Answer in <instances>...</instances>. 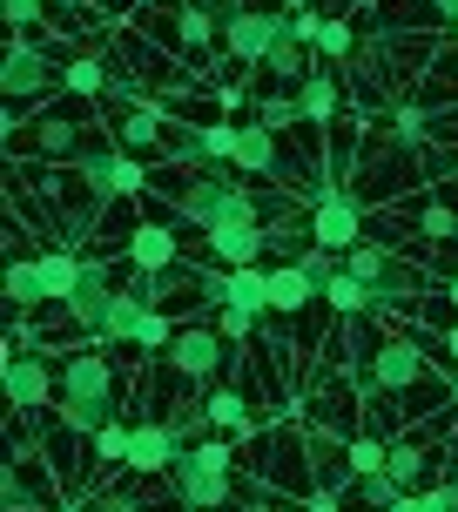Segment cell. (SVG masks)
<instances>
[{
  "label": "cell",
  "mask_w": 458,
  "mask_h": 512,
  "mask_svg": "<svg viewBox=\"0 0 458 512\" xmlns=\"http://www.w3.org/2000/svg\"><path fill=\"white\" fill-rule=\"evenodd\" d=\"M176 216L189 230H223V223H263V216H283L277 196H263L250 176H216V169H196V176L176 182Z\"/></svg>",
  "instance_id": "obj_1"
},
{
  "label": "cell",
  "mask_w": 458,
  "mask_h": 512,
  "mask_svg": "<svg viewBox=\"0 0 458 512\" xmlns=\"http://www.w3.org/2000/svg\"><path fill=\"white\" fill-rule=\"evenodd\" d=\"M122 398V371L108 351H75L61 364V425L68 432H102Z\"/></svg>",
  "instance_id": "obj_2"
},
{
  "label": "cell",
  "mask_w": 458,
  "mask_h": 512,
  "mask_svg": "<svg viewBox=\"0 0 458 512\" xmlns=\"http://www.w3.org/2000/svg\"><path fill=\"white\" fill-rule=\"evenodd\" d=\"M169 492L182 512H209L236 492V445H223V432L182 445V459L169 465Z\"/></svg>",
  "instance_id": "obj_3"
},
{
  "label": "cell",
  "mask_w": 458,
  "mask_h": 512,
  "mask_svg": "<svg viewBox=\"0 0 458 512\" xmlns=\"http://www.w3.org/2000/svg\"><path fill=\"white\" fill-rule=\"evenodd\" d=\"M61 75H68V61H54V48L27 41V27L14 34V48L0 54V95H7L14 108H27L34 95H54Z\"/></svg>",
  "instance_id": "obj_4"
},
{
  "label": "cell",
  "mask_w": 458,
  "mask_h": 512,
  "mask_svg": "<svg viewBox=\"0 0 458 512\" xmlns=\"http://www.w3.org/2000/svg\"><path fill=\"white\" fill-rule=\"evenodd\" d=\"M304 196H310V243H331V250L364 243V203H357L344 182H317Z\"/></svg>",
  "instance_id": "obj_5"
},
{
  "label": "cell",
  "mask_w": 458,
  "mask_h": 512,
  "mask_svg": "<svg viewBox=\"0 0 458 512\" xmlns=\"http://www.w3.org/2000/svg\"><path fill=\"white\" fill-rule=\"evenodd\" d=\"M229 344L236 337H223L216 324H176V337H169V371L176 378H189V384H216V371L229 364Z\"/></svg>",
  "instance_id": "obj_6"
},
{
  "label": "cell",
  "mask_w": 458,
  "mask_h": 512,
  "mask_svg": "<svg viewBox=\"0 0 458 512\" xmlns=\"http://www.w3.org/2000/svg\"><path fill=\"white\" fill-rule=\"evenodd\" d=\"M283 34H290V14L283 7H263V0H250V7H236L223 21V48L229 61H250V68H263V54L277 48Z\"/></svg>",
  "instance_id": "obj_7"
},
{
  "label": "cell",
  "mask_w": 458,
  "mask_h": 512,
  "mask_svg": "<svg viewBox=\"0 0 458 512\" xmlns=\"http://www.w3.org/2000/svg\"><path fill=\"white\" fill-rule=\"evenodd\" d=\"M364 378H371V391H378V398H398V391H411V384L425 378V344H418V331H391L384 344H371Z\"/></svg>",
  "instance_id": "obj_8"
},
{
  "label": "cell",
  "mask_w": 458,
  "mask_h": 512,
  "mask_svg": "<svg viewBox=\"0 0 458 512\" xmlns=\"http://www.w3.org/2000/svg\"><path fill=\"white\" fill-rule=\"evenodd\" d=\"M176 459H182V432L169 425V418H142L135 438H128V459L122 465L135 472V479H162Z\"/></svg>",
  "instance_id": "obj_9"
},
{
  "label": "cell",
  "mask_w": 458,
  "mask_h": 512,
  "mask_svg": "<svg viewBox=\"0 0 458 512\" xmlns=\"http://www.w3.org/2000/svg\"><path fill=\"white\" fill-rule=\"evenodd\" d=\"M108 304H115V277H108V263H95L88 256V270H81V290L68 297V324H75L81 337H102V324H108Z\"/></svg>",
  "instance_id": "obj_10"
},
{
  "label": "cell",
  "mask_w": 458,
  "mask_h": 512,
  "mask_svg": "<svg viewBox=\"0 0 458 512\" xmlns=\"http://www.w3.org/2000/svg\"><path fill=\"white\" fill-rule=\"evenodd\" d=\"M54 391H61V371L41 351H14L7 358V398H14V411H41Z\"/></svg>",
  "instance_id": "obj_11"
},
{
  "label": "cell",
  "mask_w": 458,
  "mask_h": 512,
  "mask_svg": "<svg viewBox=\"0 0 458 512\" xmlns=\"http://www.w3.org/2000/svg\"><path fill=\"white\" fill-rule=\"evenodd\" d=\"M277 236L263 230V223H223V230L203 236V250L223 263V270H243V263H263V250H270Z\"/></svg>",
  "instance_id": "obj_12"
},
{
  "label": "cell",
  "mask_w": 458,
  "mask_h": 512,
  "mask_svg": "<svg viewBox=\"0 0 458 512\" xmlns=\"http://www.w3.org/2000/svg\"><path fill=\"white\" fill-rule=\"evenodd\" d=\"M229 162H236V176H283V149H277V128L263 122V115H256V122H243V135H236V155H229Z\"/></svg>",
  "instance_id": "obj_13"
},
{
  "label": "cell",
  "mask_w": 458,
  "mask_h": 512,
  "mask_svg": "<svg viewBox=\"0 0 458 512\" xmlns=\"http://www.w3.org/2000/svg\"><path fill=\"white\" fill-rule=\"evenodd\" d=\"M128 263H135V270H169V263H182V236L169 230V216L128 230Z\"/></svg>",
  "instance_id": "obj_14"
},
{
  "label": "cell",
  "mask_w": 458,
  "mask_h": 512,
  "mask_svg": "<svg viewBox=\"0 0 458 512\" xmlns=\"http://www.w3.org/2000/svg\"><path fill=\"white\" fill-rule=\"evenodd\" d=\"M371 297H378V317H384V310H411L418 297H425V277H418V263L391 256L378 277H371Z\"/></svg>",
  "instance_id": "obj_15"
},
{
  "label": "cell",
  "mask_w": 458,
  "mask_h": 512,
  "mask_svg": "<svg viewBox=\"0 0 458 512\" xmlns=\"http://www.w3.org/2000/svg\"><path fill=\"white\" fill-rule=\"evenodd\" d=\"M432 452L438 445H425V432H405V438H391V452H384V472L398 479V486H425L432 479Z\"/></svg>",
  "instance_id": "obj_16"
},
{
  "label": "cell",
  "mask_w": 458,
  "mask_h": 512,
  "mask_svg": "<svg viewBox=\"0 0 458 512\" xmlns=\"http://www.w3.org/2000/svg\"><path fill=\"white\" fill-rule=\"evenodd\" d=\"M310 297H324V290L310 283L304 263H270V310H277V317H297V310H310Z\"/></svg>",
  "instance_id": "obj_17"
},
{
  "label": "cell",
  "mask_w": 458,
  "mask_h": 512,
  "mask_svg": "<svg viewBox=\"0 0 458 512\" xmlns=\"http://www.w3.org/2000/svg\"><path fill=\"white\" fill-rule=\"evenodd\" d=\"M324 304H331L344 324H357V317H378V297H371V283L351 277V270H337V277L324 283Z\"/></svg>",
  "instance_id": "obj_18"
},
{
  "label": "cell",
  "mask_w": 458,
  "mask_h": 512,
  "mask_svg": "<svg viewBox=\"0 0 458 512\" xmlns=\"http://www.w3.org/2000/svg\"><path fill=\"white\" fill-rule=\"evenodd\" d=\"M142 317H149V297L142 290H115V304H108V324H102V337L108 344H135V331H142Z\"/></svg>",
  "instance_id": "obj_19"
},
{
  "label": "cell",
  "mask_w": 458,
  "mask_h": 512,
  "mask_svg": "<svg viewBox=\"0 0 458 512\" xmlns=\"http://www.w3.org/2000/svg\"><path fill=\"white\" fill-rule=\"evenodd\" d=\"M297 102H304V122H337V102H344V95H337V75L324 68V61H317V68L304 75Z\"/></svg>",
  "instance_id": "obj_20"
},
{
  "label": "cell",
  "mask_w": 458,
  "mask_h": 512,
  "mask_svg": "<svg viewBox=\"0 0 458 512\" xmlns=\"http://www.w3.org/2000/svg\"><path fill=\"white\" fill-rule=\"evenodd\" d=\"M7 304H14V310L48 304V277H41V256H14V263H7Z\"/></svg>",
  "instance_id": "obj_21"
},
{
  "label": "cell",
  "mask_w": 458,
  "mask_h": 512,
  "mask_svg": "<svg viewBox=\"0 0 458 512\" xmlns=\"http://www.w3.org/2000/svg\"><path fill=\"white\" fill-rule=\"evenodd\" d=\"M81 270H88V256H75V250H48L41 256V277H48V304H68L81 290Z\"/></svg>",
  "instance_id": "obj_22"
},
{
  "label": "cell",
  "mask_w": 458,
  "mask_h": 512,
  "mask_svg": "<svg viewBox=\"0 0 458 512\" xmlns=\"http://www.w3.org/2000/svg\"><path fill=\"white\" fill-rule=\"evenodd\" d=\"M61 88L81 95V102H102V95H108V61H102V54H75L68 75H61Z\"/></svg>",
  "instance_id": "obj_23"
},
{
  "label": "cell",
  "mask_w": 458,
  "mask_h": 512,
  "mask_svg": "<svg viewBox=\"0 0 458 512\" xmlns=\"http://www.w3.org/2000/svg\"><path fill=\"white\" fill-rule=\"evenodd\" d=\"M229 304L236 310H270V270L263 263H243V270H229Z\"/></svg>",
  "instance_id": "obj_24"
},
{
  "label": "cell",
  "mask_w": 458,
  "mask_h": 512,
  "mask_svg": "<svg viewBox=\"0 0 458 512\" xmlns=\"http://www.w3.org/2000/svg\"><path fill=\"white\" fill-rule=\"evenodd\" d=\"M203 411H209L216 432H243V425H250V398H243L236 384H216V391L203 398Z\"/></svg>",
  "instance_id": "obj_25"
},
{
  "label": "cell",
  "mask_w": 458,
  "mask_h": 512,
  "mask_svg": "<svg viewBox=\"0 0 458 512\" xmlns=\"http://www.w3.org/2000/svg\"><path fill=\"white\" fill-rule=\"evenodd\" d=\"M162 135H169V122H162L155 108H128L122 128H115V142H122V149H162Z\"/></svg>",
  "instance_id": "obj_26"
},
{
  "label": "cell",
  "mask_w": 458,
  "mask_h": 512,
  "mask_svg": "<svg viewBox=\"0 0 458 512\" xmlns=\"http://www.w3.org/2000/svg\"><path fill=\"white\" fill-rule=\"evenodd\" d=\"M384 452H391V438L357 432L351 445H344V472H351V479H371V472H384Z\"/></svg>",
  "instance_id": "obj_27"
},
{
  "label": "cell",
  "mask_w": 458,
  "mask_h": 512,
  "mask_svg": "<svg viewBox=\"0 0 458 512\" xmlns=\"http://www.w3.org/2000/svg\"><path fill=\"white\" fill-rule=\"evenodd\" d=\"M304 41H297V34H283V41H277V48H270V54H263V75H277V81H304L310 75V61H304Z\"/></svg>",
  "instance_id": "obj_28"
},
{
  "label": "cell",
  "mask_w": 458,
  "mask_h": 512,
  "mask_svg": "<svg viewBox=\"0 0 458 512\" xmlns=\"http://www.w3.org/2000/svg\"><path fill=\"white\" fill-rule=\"evenodd\" d=\"M310 54H317V61H351V54H357V27L344 21V14H324V34H317V48H310Z\"/></svg>",
  "instance_id": "obj_29"
},
{
  "label": "cell",
  "mask_w": 458,
  "mask_h": 512,
  "mask_svg": "<svg viewBox=\"0 0 458 512\" xmlns=\"http://www.w3.org/2000/svg\"><path fill=\"white\" fill-rule=\"evenodd\" d=\"M398 492H411V486H398L391 472H371V479H357V486H351V499H344V506H357V512H384L391 499H398Z\"/></svg>",
  "instance_id": "obj_30"
},
{
  "label": "cell",
  "mask_w": 458,
  "mask_h": 512,
  "mask_svg": "<svg viewBox=\"0 0 458 512\" xmlns=\"http://www.w3.org/2000/svg\"><path fill=\"white\" fill-rule=\"evenodd\" d=\"M169 149H176V162L196 176V169H209V149H203V122H176L169 128Z\"/></svg>",
  "instance_id": "obj_31"
},
{
  "label": "cell",
  "mask_w": 458,
  "mask_h": 512,
  "mask_svg": "<svg viewBox=\"0 0 458 512\" xmlns=\"http://www.w3.org/2000/svg\"><path fill=\"white\" fill-rule=\"evenodd\" d=\"M216 27H223V21H216L209 7H182V14H176V34H182V48H189V54H203L209 41H216Z\"/></svg>",
  "instance_id": "obj_32"
},
{
  "label": "cell",
  "mask_w": 458,
  "mask_h": 512,
  "mask_svg": "<svg viewBox=\"0 0 458 512\" xmlns=\"http://www.w3.org/2000/svg\"><path fill=\"white\" fill-rule=\"evenodd\" d=\"M0 506H7V512H34V506H41V486L27 479L21 465H7V472H0Z\"/></svg>",
  "instance_id": "obj_33"
},
{
  "label": "cell",
  "mask_w": 458,
  "mask_h": 512,
  "mask_svg": "<svg viewBox=\"0 0 458 512\" xmlns=\"http://www.w3.org/2000/svg\"><path fill=\"white\" fill-rule=\"evenodd\" d=\"M297 263H304V270H310V283L324 290V283H331L337 270H344V250H331V243H310V236H304V250H297Z\"/></svg>",
  "instance_id": "obj_34"
},
{
  "label": "cell",
  "mask_w": 458,
  "mask_h": 512,
  "mask_svg": "<svg viewBox=\"0 0 458 512\" xmlns=\"http://www.w3.org/2000/svg\"><path fill=\"white\" fill-rule=\"evenodd\" d=\"M384 263H391V250H384L378 236H364V243H351V250H344V270H351V277H364V283L378 277Z\"/></svg>",
  "instance_id": "obj_35"
},
{
  "label": "cell",
  "mask_w": 458,
  "mask_h": 512,
  "mask_svg": "<svg viewBox=\"0 0 458 512\" xmlns=\"http://www.w3.org/2000/svg\"><path fill=\"white\" fill-rule=\"evenodd\" d=\"M432 115H425V108H398V115H391V142H398V149H425V142H432Z\"/></svg>",
  "instance_id": "obj_36"
},
{
  "label": "cell",
  "mask_w": 458,
  "mask_h": 512,
  "mask_svg": "<svg viewBox=\"0 0 458 512\" xmlns=\"http://www.w3.org/2000/svg\"><path fill=\"white\" fill-rule=\"evenodd\" d=\"M128 438H135V425L108 418L102 432H95V459H102V465H122V459H128Z\"/></svg>",
  "instance_id": "obj_37"
},
{
  "label": "cell",
  "mask_w": 458,
  "mask_h": 512,
  "mask_svg": "<svg viewBox=\"0 0 458 512\" xmlns=\"http://www.w3.org/2000/svg\"><path fill=\"white\" fill-rule=\"evenodd\" d=\"M108 189H115V196H142V189H149V169H142L135 155H115V169H108Z\"/></svg>",
  "instance_id": "obj_38"
},
{
  "label": "cell",
  "mask_w": 458,
  "mask_h": 512,
  "mask_svg": "<svg viewBox=\"0 0 458 512\" xmlns=\"http://www.w3.org/2000/svg\"><path fill=\"white\" fill-rule=\"evenodd\" d=\"M236 135H243V122H203V149H209V169L236 155Z\"/></svg>",
  "instance_id": "obj_39"
},
{
  "label": "cell",
  "mask_w": 458,
  "mask_h": 512,
  "mask_svg": "<svg viewBox=\"0 0 458 512\" xmlns=\"http://www.w3.org/2000/svg\"><path fill=\"white\" fill-rule=\"evenodd\" d=\"M216 331H223V337H236V344H250V337H256V310L223 304V310H216Z\"/></svg>",
  "instance_id": "obj_40"
},
{
  "label": "cell",
  "mask_w": 458,
  "mask_h": 512,
  "mask_svg": "<svg viewBox=\"0 0 458 512\" xmlns=\"http://www.w3.org/2000/svg\"><path fill=\"white\" fill-rule=\"evenodd\" d=\"M68 149H75V122L48 115V128H41V155H68Z\"/></svg>",
  "instance_id": "obj_41"
},
{
  "label": "cell",
  "mask_w": 458,
  "mask_h": 512,
  "mask_svg": "<svg viewBox=\"0 0 458 512\" xmlns=\"http://www.w3.org/2000/svg\"><path fill=\"white\" fill-rule=\"evenodd\" d=\"M0 14H7V27H34L48 14V0H0Z\"/></svg>",
  "instance_id": "obj_42"
},
{
  "label": "cell",
  "mask_w": 458,
  "mask_h": 512,
  "mask_svg": "<svg viewBox=\"0 0 458 512\" xmlns=\"http://www.w3.org/2000/svg\"><path fill=\"white\" fill-rule=\"evenodd\" d=\"M263 122H270V128H290V122H304V102H283V95H277V102H263Z\"/></svg>",
  "instance_id": "obj_43"
},
{
  "label": "cell",
  "mask_w": 458,
  "mask_h": 512,
  "mask_svg": "<svg viewBox=\"0 0 458 512\" xmlns=\"http://www.w3.org/2000/svg\"><path fill=\"white\" fill-rule=\"evenodd\" d=\"M290 34H297L304 48H317V34H324V14H297V7H290Z\"/></svg>",
  "instance_id": "obj_44"
},
{
  "label": "cell",
  "mask_w": 458,
  "mask_h": 512,
  "mask_svg": "<svg viewBox=\"0 0 458 512\" xmlns=\"http://www.w3.org/2000/svg\"><path fill=\"white\" fill-rule=\"evenodd\" d=\"M88 512H142V506H135V492H95Z\"/></svg>",
  "instance_id": "obj_45"
},
{
  "label": "cell",
  "mask_w": 458,
  "mask_h": 512,
  "mask_svg": "<svg viewBox=\"0 0 458 512\" xmlns=\"http://www.w3.org/2000/svg\"><path fill=\"white\" fill-rule=\"evenodd\" d=\"M432 512H458V472L432 486Z\"/></svg>",
  "instance_id": "obj_46"
},
{
  "label": "cell",
  "mask_w": 458,
  "mask_h": 512,
  "mask_svg": "<svg viewBox=\"0 0 458 512\" xmlns=\"http://www.w3.org/2000/svg\"><path fill=\"white\" fill-rule=\"evenodd\" d=\"M384 512H432V492H398Z\"/></svg>",
  "instance_id": "obj_47"
},
{
  "label": "cell",
  "mask_w": 458,
  "mask_h": 512,
  "mask_svg": "<svg viewBox=\"0 0 458 512\" xmlns=\"http://www.w3.org/2000/svg\"><path fill=\"white\" fill-rule=\"evenodd\" d=\"M438 7V21H458V0H432Z\"/></svg>",
  "instance_id": "obj_48"
},
{
  "label": "cell",
  "mask_w": 458,
  "mask_h": 512,
  "mask_svg": "<svg viewBox=\"0 0 458 512\" xmlns=\"http://www.w3.org/2000/svg\"><path fill=\"white\" fill-rule=\"evenodd\" d=\"M445 351H452V364H458V324H452V337H445Z\"/></svg>",
  "instance_id": "obj_49"
},
{
  "label": "cell",
  "mask_w": 458,
  "mask_h": 512,
  "mask_svg": "<svg viewBox=\"0 0 458 512\" xmlns=\"http://www.w3.org/2000/svg\"><path fill=\"white\" fill-rule=\"evenodd\" d=\"M445 297H452V310H458V270H452V283H445Z\"/></svg>",
  "instance_id": "obj_50"
}]
</instances>
